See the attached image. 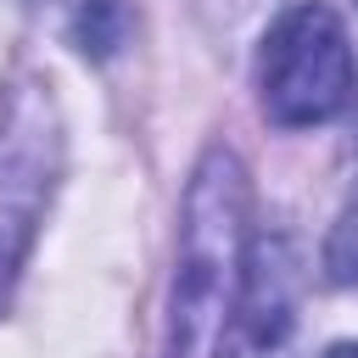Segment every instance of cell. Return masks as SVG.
Instances as JSON below:
<instances>
[{
    "instance_id": "6da1fadb",
    "label": "cell",
    "mask_w": 358,
    "mask_h": 358,
    "mask_svg": "<svg viewBox=\"0 0 358 358\" xmlns=\"http://www.w3.org/2000/svg\"><path fill=\"white\" fill-rule=\"evenodd\" d=\"M246 263V168L213 145L185 190L179 274L168 296V358H213Z\"/></svg>"
},
{
    "instance_id": "7a4b0ae2",
    "label": "cell",
    "mask_w": 358,
    "mask_h": 358,
    "mask_svg": "<svg viewBox=\"0 0 358 358\" xmlns=\"http://www.w3.org/2000/svg\"><path fill=\"white\" fill-rule=\"evenodd\" d=\"M352 95V50L330 6H291L263 45V112L285 129L324 123Z\"/></svg>"
},
{
    "instance_id": "3957f363",
    "label": "cell",
    "mask_w": 358,
    "mask_h": 358,
    "mask_svg": "<svg viewBox=\"0 0 358 358\" xmlns=\"http://www.w3.org/2000/svg\"><path fill=\"white\" fill-rule=\"evenodd\" d=\"M56 173V123L50 101L34 84H17L0 112V296L28 252V235L39 224V207L50 196Z\"/></svg>"
},
{
    "instance_id": "277c9868",
    "label": "cell",
    "mask_w": 358,
    "mask_h": 358,
    "mask_svg": "<svg viewBox=\"0 0 358 358\" xmlns=\"http://www.w3.org/2000/svg\"><path fill=\"white\" fill-rule=\"evenodd\" d=\"M296 302H302V263L285 235H257L241 263L235 302L218 330L213 358H291L296 341Z\"/></svg>"
},
{
    "instance_id": "5b68a950",
    "label": "cell",
    "mask_w": 358,
    "mask_h": 358,
    "mask_svg": "<svg viewBox=\"0 0 358 358\" xmlns=\"http://www.w3.org/2000/svg\"><path fill=\"white\" fill-rule=\"evenodd\" d=\"M324 268L336 285H352L358 291V207L341 213V224L330 229V246H324Z\"/></svg>"
},
{
    "instance_id": "8992f818",
    "label": "cell",
    "mask_w": 358,
    "mask_h": 358,
    "mask_svg": "<svg viewBox=\"0 0 358 358\" xmlns=\"http://www.w3.org/2000/svg\"><path fill=\"white\" fill-rule=\"evenodd\" d=\"M324 358H358V347H352V341H347V347H330V352H324Z\"/></svg>"
}]
</instances>
